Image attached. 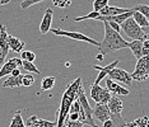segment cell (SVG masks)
I'll return each instance as SVG.
<instances>
[{"instance_id": "cell-1", "label": "cell", "mask_w": 149, "mask_h": 127, "mask_svg": "<svg viewBox=\"0 0 149 127\" xmlns=\"http://www.w3.org/2000/svg\"><path fill=\"white\" fill-rule=\"evenodd\" d=\"M83 85L82 83V78H77L74 81L69 83L66 86V90L64 92L63 98H61V104H60V109L57 112V122L56 126L57 127H63L64 122H65L68 115H69V108L72 106V103L74 101H77L78 98V89L79 86Z\"/></svg>"}, {"instance_id": "cell-2", "label": "cell", "mask_w": 149, "mask_h": 127, "mask_svg": "<svg viewBox=\"0 0 149 127\" xmlns=\"http://www.w3.org/2000/svg\"><path fill=\"white\" fill-rule=\"evenodd\" d=\"M103 24H104V38L102 42H100V46H98L101 55L104 56L110 52L117 51V50L129 48V42L121 37L120 33L113 31L107 22H103Z\"/></svg>"}, {"instance_id": "cell-3", "label": "cell", "mask_w": 149, "mask_h": 127, "mask_svg": "<svg viewBox=\"0 0 149 127\" xmlns=\"http://www.w3.org/2000/svg\"><path fill=\"white\" fill-rule=\"evenodd\" d=\"M120 28H123L125 35L129 38H131V41H144V39H148V36L144 35L143 31L140 29V27L135 23L133 18H129L124 23H121Z\"/></svg>"}, {"instance_id": "cell-4", "label": "cell", "mask_w": 149, "mask_h": 127, "mask_svg": "<svg viewBox=\"0 0 149 127\" xmlns=\"http://www.w3.org/2000/svg\"><path fill=\"white\" fill-rule=\"evenodd\" d=\"M131 79L136 80V81H144L149 76V56H141L138 60L136 66H135V71L130 74Z\"/></svg>"}, {"instance_id": "cell-5", "label": "cell", "mask_w": 149, "mask_h": 127, "mask_svg": "<svg viewBox=\"0 0 149 127\" xmlns=\"http://www.w3.org/2000/svg\"><path fill=\"white\" fill-rule=\"evenodd\" d=\"M77 99H78V102L80 103V106H82L84 116H86V123H84V125H89L91 127H98L96 125V122H94V119H93V116H92L93 109L91 108L89 103H88V99L86 97V93H84L83 85H80L79 89H78V98Z\"/></svg>"}, {"instance_id": "cell-6", "label": "cell", "mask_w": 149, "mask_h": 127, "mask_svg": "<svg viewBox=\"0 0 149 127\" xmlns=\"http://www.w3.org/2000/svg\"><path fill=\"white\" fill-rule=\"evenodd\" d=\"M54 35L56 36H60V37H69V38H73L75 41H82V42H87V43H91V45H94V46H100V42H97L96 39L88 37V36L83 35V33H79V32H69V31H63V29H50Z\"/></svg>"}, {"instance_id": "cell-7", "label": "cell", "mask_w": 149, "mask_h": 127, "mask_svg": "<svg viewBox=\"0 0 149 127\" xmlns=\"http://www.w3.org/2000/svg\"><path fill=\"white\" fill-rule=\"evenodd\" d=\"M108 78L111 80H116V81H120L123 83L125 85H131V81H133V79H131L130 74H129L127 71H125V70L120 69V68H115L112 69L110 72H108Z\"/></svg>"}, {"instance_id": "cell-8", "label": "cell", "mask_w": 149, "mask_h": 127, "mask_svg": "<svg viewBox=\"0 0 149 127\" xmlns=\"http://www.w3.org/2000/svg\"><path fill=\"white\" fill-rule=\"evenodd\" d=\"M21 66H22V60L19 57L9 59L8 61H5L1 65V68H0V79H1L3 76H9L13 70L19 69Z\"/></svg>"}, {"instance_id": "cell-9", "label": "cell", "mask_w": 149, "mask_h": 127, "mask_svg": "<svg viewBox=\"0 0 149 127\" xmlns=\"http://www.w3.org/2000/svg\"><path fill=\"white\" fill-rule=\"evenodd\" d=\"M92 116L96 117L98 121H101L103 123L104 121L110 119L111 113H110V111H108L107 104H103V103H97L96 107H94V109L92 111Z\"/></svg>"}, {"instance_id": "cell-10", "label": "cell", "mask_w": 149, "mask_h": 127, "mask_svg": "<svg viewBox=\"0 0 149 127\" xmlns=\"http://www.w3.org/2000/svg\"><path fill=\"white\" fill-rule=\"evenodd\" d=\"M106 89L111 93V95H129L130 94L129 89L116 84V83H115L113 80H111L110 78L106 79Z\"/></svg>"}, {"instance_id": "cell-11", "label": "cell", "mask_w": 149, "mask_h": 127, "mask_svg": "<svg viewBox=\"0 0 149 127\" xmlns=\"http://www.w3.org/2000/svg\"><path fill=\"white\" fill-rule=\"evenodd\" d=\"M52 17H54V10L51 8L46 9L45 15H43V19L40 24V32L41 35H46V33L50 32L51 29V23H52Z\"/></svg>"}, {"instance_id": "cell-12", "label": "cell", "mask_w": 149, "mask_h": 127, "mask_svg": "<svg viewBox=\"0 0 149 127\" xmlns=\"http://www.w3.org/2000/svg\"><path fill=\"white\" fill-rule=\"evenodd\" d=\"M26 126L27 127H56V122H50V121H46V119H42V118H38L37 116H31L28 117L26 122Z\"/></svg>"}, {"instance_id": "cell-13", "label": "cell", "mask_w": 149, "mask_h": 127, "mask_svg": "<svg viewBox=\"0 0 149 127\" xmlns=\"http://www.w3.org/2000/svg\"><path fill=\"white\" fill-rule=\"evenodd\" d=\"M117 65H118V60H115L113 62H111L110 65H107V66H98V65H94L93 68L96 69V70H98V71H100V74H98V76L96 78V80H94L93 83H94V84H100L101 80H102L104 76H107L108 72H110L112 69L116 68Z\"/></svg>"}, {"instance_id": "cell-14", "label": "cell", "mask_w": 149, "mask_h": 127, "mask_svg": "<svg viewBox=\"0 0 149 127\" xmlns=\"http://www.w3.org/2000/svg\"><path fill=\"white\" fill-rule=\"evenodd\" d=\"M107 107L111 115H118V113H121V111H123L124 104H123V101L118 97L111 95L110 101L107 102Z\"/></svg>"}, {"instance_id": "cell-15", "label": "cell", "mask_w": 149, "mask_h": 127, "mask_svg": "<svg viewBox=\"0 0 149 127\" xmlns=\"http://www.w3.org/2000/svg\"><path fill=\"white\" fill-rule=\"evenodd\" d=\"M126 123L127 122L121 116V113H118V115H111L110 119L104 121L102 127H126Z\"/></svg>"}, {"instance_id": "cell-16", "label": "cell", "mask_w": 149, "mask_h": 127, "mask_svg": "<svg viewBox=\"0 0 149 127\" xmlns=\"http://www.w3.org/2000/svg\"><path fill=\"white\" fill-rule=\"evenodd\" d=\"M130 9H125V8H117V6H111L107 5L104 6L102 10H100V15L102 17H113V15H120L124 13H127Z\"/></svg>"}, {"instance_id": "cell-17", "label": "cell", "mask_w": 149, "mask_h": 127, "mask_svg": "<svg viewBox=\"0 0 149 127\" xmlns=\"http://www.w3.org/2000/svg\"><path fill=\"white\" fill-rule=\"evenodd\" d=\"M131 18L135 21V23L140 27V29L143 31V33L145 36H148V32H149V22H148V18H145L144 15H141L140 13L138 12H134L133 13V17Z\"/></svg>"}, {"instance_id": "cell-18", "label": "cell", "mask_w": 149, "mask_h": 127, "mask_svg": "<svg viewBox=\"0 0 149 127\" xmlns=\"http://www.w3.org/2000/svg\"><path fill=\"white\" fill-rule=\"evenodd\" d=\"M8 46H9V50H12V51H14L17 53H21L23 51V47L26 46V43L21 41L19 38L14 37V36L8 35Z\"/></svg>"}, {"instance_id": "cell-19", "label": "cell", "mask_w": 149, "mask_h": 127, "mask_svg": "<svg viewBox=\"0 0 149 127\" xmlns=\"http://www.w3.org/2000/svg\"><path fill=\"white\" fill-rule=\"evenodd\" d=\"M0 50L6 56L9 52V46H8V33L4 24H0Z\"/></svg>"}, {"instance_id": "cell-20", "label": "cell", "mask_w": 149, "mask_h": 127, "mask_svg": "<svg viewBox=\"0 0 149 127\" xmlns=\"http://www.w3.org/2000/svg\"><path fill=\"white\" fill-rule=\"evenodd\" d=\"M18 86H22V74L18 76L9 75V78L3 83V88H18Z\"/></svg>"}, {"instance_id": "cell-21", "label": "cell", "mask_w": 149, "mask_h": 127, "mask_svg": "<svg viewBox=\"0 0 149 127\" xmlns=\"http://www.w3.org/2000/svg\"><path fill=\"white\" fill-rule=\"evenodd\" d=\"M56 78L55 76H46L41 81V92H46V90H51L55 86Z\"/></svg>"}, {"instance_id": "cell-22", "label": "cell", "mask_w": 149, "mask_h": 127, "mask_svg": "<svg viewBox=\"0 0 149 127\" xmlns=\"http://www.w3.org/2000/svg\"><path fill=\"white\" fill-rule=\"evenodd\" d=\"M141 42L143 41H131V42H129V48L133 51L134 56L138 60L143 56L141 55Z\"/></svg>"}, {"instance_id": "cell-23", "label": "cell", "mask_w": 149, "mask_h": 127, "mask_svg": "<svg viewBox=\"0 0 149 127\" xmlns=\"http://www.w3.org/2000/svg\"><path fill=\"white\" fill-rule=\"evenodd\" d=\"M9 127H27L26 123L23 122V118L21 116V111H17L14 113V117H13L12 123H10V126Z\"/></svg>"}, {"instance_id": "cell-24", "label": "cell", "mask_w": 149, "mask_h": 127, "mask_svg": "<svg viewBox=\"0 0 149 127\" xmlns=\"http://www.w3.org/2000/svg\"><path fill=\"white\" fill-rule=\"evenodd\" d=\"M126 127H148V117L144 116L141 118H138L133 122L126 123Z\"/></svg>"}, {"instance_id": "cell-25", "label": "cell", "mask_w": 149, "mask_h": 127, "mask_svg": "<svg viewBox=\"0 0 149 127\" xmlns=\"http://www.w3.org/2000/svg\"><path fill=\"white\" fill-rule=\"evenodd\" d=\"M101 92H102V88L100 86V84H94V83H92V85H91V98H92L96 103L98 102Z\"/></svg>"}, {"instance_id": "cell-26", "label": "cell", "mask_w": 149, "mask_h": 127, "mask_svg": "<svg viewBox=\"0 0 149 127\" xmlns=\"http://www.w3.org/2000/svg\"><path fill=\"white\" fill-rule=\"evenodd\" d=\"M22 68L26 70L28 74H40V70L36 68V65L33 62H29V61H22Z\"/></svg>"}, {"instance_id": "cell-27", "label": "cell", "mask_w": 149, "mask_h": 127, "mask_svg": "<svg viewBox=\"0 0 149 127\" xmlns=\"http://www.w3.org/2000/svg\"><path fill=\"white\" fill-rule=\"evenodd\" d=\"M134 12H138V13H140L141 15H144L145 18H148V15H149V6L147 4H138V5H135L134 8H131Z\"/></svg>"}, {"instance_id": "cell-28", "label": "cell", "mask_w": 149, "mask_h": 127, "mask_svg": "<svg viewBox=\"0 0 149 127\" xmlns=\"http://www.w3.org/2000/svg\"><path fill=\"white\" fill-rule=\"evenodd\" d=\"M19 59H21L22 61L33 62V61H35V59H36V55H35V52H32V51H22Z\"/></svg>"}, {"instance_id": "cell-29", "label": "cell", "mask_w": 149, "mask_h": 127, "mask_svg": "<svg viewBox=\"0 0 149 127\" xmlns=\"http://www.w3.org/2000/svg\"><path fill=\"white\" fill-rule=\"evenodd\" d=\"M110 98H111V93L108 92L106 88H102V92H101L100 98H98L97 103H103V104H107V102L110 101Z\"/></svg>"}, {"instance_id": "cell-30", "label": "cell", "mask_w": 149, "mask_h": 127, "mask_svg": "<svg viewBox=\"0 0 149 127\" xmlns=\"http://www.w3.org/2000/svg\"><path fill=\"white\" fill-rule=\"evenodd\" d=\"M35 84V76L32 74L22 75V86H32Z\"/></svg>"}, {"instance_id": "cell-31", "label": "cell", "mask_w": 149, "mask_h": 127, "mask_svg": "<svg viewBox=\"0 0 149 127\" xmlns=\"http://www.w3.org/2000/svg\"><path fill=\"white\" fill-rule=\"evenodd\" d=\"M108 5V0H94L93 3V12H98L102 10L104 6Z\"/></svg>"}, {"instance_id": "cell-32", "label": "cell", "mask_w": 149, "mask_h": 127, "mask_svg": "<svg viewBox=\"0 0 149 127\" xmlns=\"http://www.w3.org/2000/svg\"><path fill=\"white\" fill-rule=\"evenodd\" d=\"M98 17H100V13L98 12H92V13H89V14H87V15H84V17H77L74 21L75 22H82V21H87V19H98Z\"/></svg>"}, {"instance_id": "cell-33", "label": "cell", "mask_w": 149, "mask_h": 127, "mask_svg": "<svg viewBox=\"0 0 149 127\" xmlns=\"http://www.w3.org/2000/svg\"><path fill=\"white\" fill-rule=\"evenodd\" d=\"M42 1H45V0H23V3L21 4V8L23 10H26V9H28L29 6L38 4V3H42Z\"/></svg>"}, {"instance_id": "cell-34", "label": "cell", "mask_w": 149, "mask_h": 127, "mask_svg": "<svg viewBox=\"0 0 149 127\" xmlns=\"http://www.w3.org/2000/svg\"><path fill=\"white\" fill-rule=\"evenodd\" d=\"M73 0H52L54 5L59 6V8H68V6H70V4H72Z\"/></svg>"}, {"instance_id": "cell-35", "label": "cell", "mask_w": 149, "mask_h": 127, "mask_svg": "<svg viewBox=\"0 0 149 127\" xmlns=\"http://www.w3.org/2000/svg\"><path fill=\"white\" fill-rule=\"evenodd\" d=\"M141 55L149 56V39H144L141 42Z\"/></svg>"}, {"instance_id": "cell-36", "label": "cell", "mask_w": 149, "mask_h": 127, "mask_svg": "<svg viewBox=\"0 0 149 127\" xmlns=\"http://www.w3.org/2000/svg\"><path fill=\"white\" fill-rule=\"evenodd\" d=\"M79 109H80V103L78 102V99H77V101H74L72 103V106H70L69 115H70V113H78V112H79Z\"/></svg>"}, {"instance_id": "cell-37", "label": "cell", "mask_w": 149, "mask_h": 127, "mask_svg": "<svg viewBox=\"0 0 149 127\" xmlns=\"http://www.w3.org/2000/svg\"><path fill=\"white\" fill-rule=\"evenodd\" d=\"M84 125L79 121H65L63 127H83Z\"/></svg>"}, {"instance_id": "cell-38", "label": "cell", "mask_w": 149, "mask_h": 127, "mask_svg": "<svg viewBox=\"0 0 149 127\" xmlns=\"http://www.w3.org/2000/svg\"><path fill=\"white\" fill-rule=\"evenodd\" d=\"M107 23L110 24V27L113 29V31H116L117 33H120V29H121V28H120V26H118L117 23H115V22H107Z\"/></svg>"}, {"instance_id": "cell-39", "label": "cell", "mask_w": 149, "mask_h": 127, "mask_svg": "<svg viewBox=\"0 0 149 127\" xmlns=\"http://www.w3.org/2000/svg\"><path fill=\"white\" fill-rule=\"evenodd\" d=\"M5 59H6V56L3 53L1 50H0V68H1V65L5 62Z\"/></svg>"}, {"instance_id": "cell-40", "label": "cell", "mask_w": 149, "mask_h": 127, "mask_svg": "<svg viewBox=\"0 0 149 127\" xmlns=\"http://www.w3.org/2000/svg\"><path fill=\"white\" fill-rule=\"evenodd\" d=\"M10 75H12V76H18V75H21V70H19V69H14V70H13V71L10 72Z\"/></svg>"}, {"instance_id": "cell-41", "label": "cell", "mask_w": 149, "mask_h": 127, "mask_svg": "<svg viewBox=\"0 0 149 127\" xmlns=\"http://www.w3.org/2000/svg\"><path fill=\"white\" fill-rule=\"evenodd\" d=\"M10 3V0H0V5H6Z\"/></svg>"}, {"instance_id": "cell-42", "label": "cell", "mask_w": 149, "mask_h": 127, "mask_svg": "<svg viewBox=\"0 0 149 127\" xmlns=\"http://www.w3.org/2000/svg\"><path fill=\"white\" fill-rule=\"evenodd\" d=\"M97 60H101V61H102V60H103V56L101 55V53H98V55H97Z\"/></svg>"}]
</instances>
